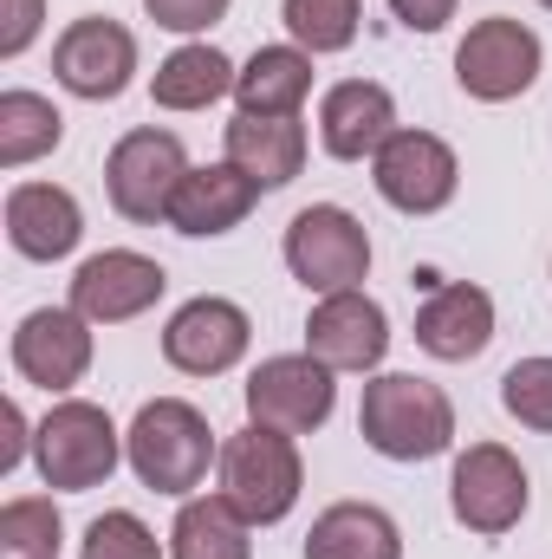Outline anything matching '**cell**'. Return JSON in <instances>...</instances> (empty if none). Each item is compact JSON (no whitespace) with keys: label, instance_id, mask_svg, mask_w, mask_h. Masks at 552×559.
I'll return each instance as SVG.
<instances>
[{"label":"cell","instance_id":"obj_1","mask_svg":"<svg viewBox=\"0 0 552 559\" xmlns=\"http://www.w3.org/2000/svg\"><path fill=\"white\" fill-rule=\"evenodd\" d=\"M124 462L149 495L189 501L202 495L208 468H221V442L189 397H149L124 429Z\"/></svg>","mask_w":552,"mask_h":559},{"label":"cell","instance_id":"obj_2","mask_svg":"<svg viewBox=\"0 0 552 559\" xmlns=\"http://www.w3.org/2000/svg\"><path fill=\"white\" fill-rule=\"evenodd\" d=\"M358 436L384 462H429L455 442V404L442 384L416 371H377L358 404Z\"/></svg>","mask_w":552,"mask_h":559},{"label":"cell","instance_id":"obj_3","mask_svg":"<svg viewBox=\"0 0 552 559\" xmlns=\"http://www.w3.org/2000/svg\"><path fill=\"white\" fill-rule=\"evenodd\" d=\"M118 462H124V429L92 397H59L33 423V468H39V481L52 495L105 488L118 475Z\"/></svg>","mask_w":552,"mask_h":559},{"label":"cell","instance_id":"obj_4","mask_svg":"<svg viewBox=\"0 0 552 559\" xmlns=\"http://www.w3.org/2000/svg\"><path fill=\"white\" fill-rule=\"evenodd\" d=\"M299 488H305V462H299V436H279V429H235L221 442V495L254 521V527H274L299 508Z\"/></svg>","mask_w":552,"mask_h":559},{"label":"cell","instance_id":"obj_5","mask_svg":"<svg viewBox=\"0 0 552 559\" xmlns=\"http://www.w3.org/2000/svg\"><path fill=\"white\" fill-rule=\"evenodd\" d=\"M279 254H286V274L299 280L305 293H351V286H364L371 274V235H364V222L351 215V209H338V202H312V209H299L292 222H286V241H279Z\"/></svg>","mask_w":552,"mask_h":559},{"label":"cell","instance_id":"obj_6","mask_svg":"<svg viewBox=\"0 0 552 559\" xmlns=\"http://www.w3.org/2000/svg\"><path fill=\"white\" fill-rule=\"evenodd\" d=\"M189 169L195 163H189V150H182L176 131L137 124V131H124V138L111 143V156H105V195H111V209L124 222L156 228V222H169V202H176V189H182Z\"/></svg>","mask_w":552,"mask_h":559},{"label":"cell","instance_id":"obj_7","mask_svg":"<svg viewBox=\"0 0 552 559\" xmlns=\"http://www.w3.org/2000/svg\"><path fill=\"white\" fill-rule=\"evenodd\" d=\"M448 508H455V521L468 534L501 540V534H514L527 521L533 481H527V468H520V455L507 442H468L455 455V468H448Z\"/></svg>","mask_w":552,"mask_h":559},{"label":"cell","instance_id":"obj_8","mask_svg":"<svg viewBox=\"0 0 552 559\" xmlns=\"http://www.w3.org/2000/svg\"><path fill=\"white\" fill-rule=\"evenodd\" d=\"M547 66V46L533 26H520L514 13H488L461 33L455 46V85L475 98V105H507V98H527L533 79Z\"/></svg>","mask_w":552,"mask_h":559},{"label":"cell","instance_id":"obj_9","mask_svg":"<svg viewBox=\"0 0 552 559\" xmlns=\"http://www.w3.org/2000/svg\"><path fill=\"white\" fill-rule=\"evenodd\" d=\"M241 397H248V423L279 429V436H312L338 411V371L319 365L312 352H279L254 365Z\"/></svg>","mask_w":552,"mask_h":559},{"label":"cell","instance_id":"obj_10","mask_svg":"<svg viewBox=\"0 0 552 559\" xmlns=\"http://www.w3.org/2000/svg\"><path fill=\"white\" fill-rule=\"evenodd\" d=\"M52 79H59L72 98H85V105L124 98L131 79H137V33L118 26L111 13L72 20V26L52 39Z\"/></svg>","mask_w":552,"mask_h":559},{"label":"cell","instance_id":"obj_11","mask_svg":"<svg viewBox=\"0 0 552 559\" xmlns=\"http://www.w3.org/2000/svg\"><path fill=\"white\" fill-rule=\"evenodd\" d=\"M248 345H254V319H248V306H235L221 293L182 299L163 325V358L182 378H221L248 358Z\"/></svg>","mask_w":552,"mask_h":559},{"label":"cell","instance_id":"obj_12","mask_svg":"<svg viewBox=\"0 0 552 559\" xmlns=\"http://www.w3.org/2000/svg\"><path fill=\"white\" fill-rule=\"evenodd\" d=\"M371 182H377V195L397 215H442L455 202V189H461V163H455V150L435 131L404 124L397 138L371 156Z\"/></svg>","mask_w":552,"mask_h":559},{"label":"cell","instance_id":"obj_13","mask_svg":"<svg viewBox=\"0 0 552 559\" xmlns=\"http://www.w3.org/2000/svg\"><path fill=\"white\" fill-rule=\"evenodd\" d=\"M13 371L46 397H65L92 371V319L72 306H39L13 325Z\"/></svg>","mask_w":552,"mask_h":559},{"label":"cell","instance_id":"obj_14","mask_svg":"<svg viewBox=\"0 0 552 559\" xmlns=\"http://www.w3.org/2000/svg\"><path fill=\"white\" fill-rule=\"evenodd\" d=\"M305 352H312L319 365H332V371H364V378H377V365H384V352H391V319H384V306H377L364 286L325 293V299L312 306V319H305Z\"/></svg>","mask_w":552,"mask_h":559},{"label":"cell","instance_id":"obj_15","mask_svg":"<svg viewBox=\"0 0 552 559\" xmlns=\"http://www.w3.org/2000/svg\"><path fill=\"white\" fill-rule=\"evenodd\" d=\"M163 261H149L137 248H105V254H92V261H79V274H72V312H85L92 325H131L143 319L156 299H163Z\"/></svg>","mask_w":552,"mask_h":559},{"label":"cell","instance_id":"obj_16","mask_svg":"<svg viewBox=\"0 0 552 559\" xmlns=\"http://www.w3.org/2000/svg\"><path fill=\"white\" fill-rule=\"evenodd\" d=\"M397 131H404V124H397V98H391L377 79H338V85L319 98V143H325V156H338V163H371Z\"/></svg>","mask_w":552,"mask_h":559},{"label":"cell","instance_id":"obj_17","mask_svg":"<svg viewBox=\"0 0 552 559\" xmlns=\"http://www.w3.org/2000/svg\"><path fill=\"white\" fill-rule=\"evenodd\" d=\"M416 345L442 365H468L494 345V293L475 280H448L429 286L422 312H416Z\"/></svg>","mask_w":552,"mask_h":559},{"label":"cell","instance_id":"obj_18","mask_svg":"<svg viewBox=\"0 0 552 559\" xmlns=\"http://www.w3.org/2000/svg\"><path fill=\"white\" fill-rule=\"evenodd\" d=\"M261 195H267V189H261L254 176H241L228 156H221V163H202V169L182 176V189H176V202H169V228L189 235V241L235 235V228L254 215Z\"/></svg>","mask_w":552,"mask_h":559},{"label":"cell","instance_id":"obj_19","mask_svg":"<svg viewBox=\"0 0 552 559\" xmlns=\"http://www.w3.org/2000/svg\"><path fill=\"white\" fill-rule=\"evenodd\" d=\"M7 241L26 261H65L85 241V209L59 182H13L7 189Z\"/></svg>","mask_w":552,"mask_h":559},{"label":"cell","instance_id":"obj_20","mask_svg":"<svg viewBox=\"0 0 552 559\" xmlns=\"http://www.w3.org/2000/svg\"><path fill=\"white\" fill-rule=\"evenodd\" d=\"M221 156L254 176L261 189H286L299 169H305V124L299 118H254V111H235V124L221 131Z\"/></svg>","mask_w":552,"mask_h":559},{"label":"cell","instance_id":"obj_21","mask_svg":"<svg viewBox=\"0 0 552 559\" xmlns=\"http://www.w3.org/2000/svg\"><path fill=\"white\" fill-rule=\"evenodd\" d=\"M169 559H254V521L221 488H202L169 521Z\"/></svg>","mask_w":552,"mask_h":559},{"label":"cell","instance_id":"obj_22","mask_svg":"<svg viewBox=\"0 0 552 559\" xmlns=\"http://www.w3.org/2000/svg\"><path fill=\"white\" fill-rule=\"evenodd\" d=\"M305 559H404V527L377 501H332L305 534Z\"/></svg>","mask_w":552,"mask_h":559},{"label":"cell","instance_id":"obj_23","mask_svg":"<svg viewBox=\"0 0 552 559\" xmlns=\"http://www.w3.org/2000/svg\"><path fill=\"white\" fill-rule=\"evenodd\" d=\"M235 79H241V66H235L221 46L189 39V46H176V52L149 72V98H156L163 111H208L215 98L235 92Z\"/></svg>","mask_w":552,"mask_h":559},{"label":"cell","instance_id":"obj_24","mask_svg":"<svg viewBox=\"0 0 552 559\" xmlns=\"http://www.w3.org/2000/svg\"><path fill=\"white\" fill-rule=\"evenodd\" d=\"M305 98H312V52L305 46H261L235 79V105L254 118H299Z\"/></svg>","mask_w":552,"mask_h":559},{"label":"cell","instance_id":"obj_25","mask_svg":"<svg viewBox=\"0 0 552 559\" xmlns=\"http://www.w3.org/2000/svg\"><path fill=\"white\" fill-rule=\"evenodd\" d=\"M65 138V118H59V105L52 98H39V92H0V169H26V163H39V156H52Z\"/></svg>","mask_w":552,"mask_h":559},{"label":"cell","instance_id":"obj_26","mask_svg":"<svg viewBox=\"0 0 552 559\" xmlns=\"http://www.w3.org/2000/svg\"><path fill=\"white\" fill-rule=\"evenodd\" d=\"M279 20H286L292 46H305L312 59H325V52H345V46L358 39L364 0H286Z\"/></svg>","mask_w":552,"mask_h":559},{"label":"cell","instance_id":"obj_27","mask_svg":"<svg viewBox=\"0 0 552 559\" xmlns=\"http://www.w3.org/2000/svg\"><path fill=\"white\" fill-rule=\"evenodd\" d=\"M65 521L52 495H20L0 508V559H59Z\"/></svg>","mask_w":552,"mask_h":559},{"label":"cell","instance_id":"obj_28","mask_svg":"<svg viewBox=\"0 0 552 559\" xmlns=\"http://www.w3.org/2000/svg\"><path fill=\"white\" fill-rule=\"evenodd\" d=\"M501 411L520 423V429H540L552 436V358H520V365H507V378H501Z\"/></svg>","mask_w":552,"mask_h":559},{"label":"cell","instance_id":"obj_29","mask_svg":"<svg viewBox=\"0 0 552 559\" xmlns=\"http://www.w3.org/2000/svg\"><path fill=\"white\" fill-rule=\"evenodd\" d=\"M169 547L143 527L131 508H105L92 527H85V540H79V559H163Z\"/></svg>","mask_w":552,"mask_h":559},{"label":"cell","instance_id":"obj_30","mask_svg":"<svg viewBox=\"0 0 552 559\" xmlns=\"http://www.w3.org/2000/svg\"><path fill=\"white\" fill-rule=\"evenodd\" d=\"M228 7H235V0H143V13H149L163 33H182V39L208 33V26H215Z\"/></svg>","mask_w":552,"mask_h":559},{"label":"cell","instance_id":"obj_31","mask_svg":"<svg viewBox=\"0 0 552 559\" xmlns=\"http://www.w3.org/2000/svg\"><path fill=\"white\" fill-rule=\"evenodd\" d=\"M39 20H46V0H7L0 7V59H20L39 39Z\"/></svg>","mask_w":552,"mask_h":559},{"label":"cell","instance_id":"obj_32","mask_svg":"<svg viewBox=\"0 0 552 559\" xmlns=\"http://www.w3.org/2000/svg\"><path fill=\"white\" fill-rule=\"evenodd\" d=\"M391 13H397V26H410V33H442L448 20H455V0H384Z\"/></svg>","mask_w":552,"mask_h":559},{"label":"cell","instance_id":"obj_33","mask_svg":"<svg viewBox=\"0 0 552 559\" xmlns=\"http://www.w3.org/2000/svg\"><path fill=\"white\" fill-rule=\"evenodd\" d=\"M33 449V436H26V417H20V404H7V442H0V468H20V455Z\"/></svg>","mask_w":552,"mask_h":559},{"label":"cell","instance_id":"obj_34","mask_svg":"<svg viewBox=\"0 0 552 559\" xmlns=\"http://www.w3.org/2000/svg\"><path fill=\"white\" fill-rule=\"evenodd\" d=\"M540 7H547V13H552V0H540Z\"/></svg>","mask_w":552,"mask_h":559}]
</instances>
